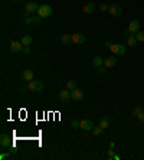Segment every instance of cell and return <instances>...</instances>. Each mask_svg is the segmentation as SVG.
<instances>
[{
    "mask_svg": "<svg viewBox=\"0 0 144 160\" xmlns=\"http://www.w3.org/2000/svg\"><path fill=\"white\" fill-rule=\"evenodd\" d=\"M37 16L39 17H42V19H46V17H49L51 15H52V7L49 6V4H40L39 7H37Z\"/></svg>",
    "mask_w": 144,
    "mask_h": 160,
    "instance_id": "cell-1",
    "label": "cell"
},
{
    "mask_svg": "<svg viewBox=\"0 0 144 160\" xmlns=\"http://www.w3.org/2000/svg\"><path fill=\"white\" fill-rule=\"evenodd\" d=\"M37 4H36L35 1H30V3H26V6H25V12H23V16L25 17H28V16H32V13L33 12H37Z\"/></svg>",
    "mask_w": 144,
    "mask_h": 160,
    "instance_id": "cell-2",
    "label": "cell"
},
{
    "mask_svg": "<svg viewBox=\"0 0 144 160\" xmlns=\"http://www.w3.org/2000/svg\"><path fill=\"white\" fill-rule=\"evenodd\" d=\"M109 49H111V52H112L114 55H117V56H123V55L125 53V51H127L125 46L121 45V43H115V45H112Z\"/></svg>",
    "mask_w": 144,
    "mask_h": 160,
    "instance_id": "cell-3",
    "label": "cell"
},
{
    "mask_svg": "<svg viewBox=\"0 0 144 160\" xmlns=\"http://www.w3.org/2000/svg\"><path fill=\"white\" fill-rule=\"evenodd\" d=\"M29 89H32V91H35V92H40V91L43 89L42 81H37V80L29 81Z\"/></svg>",
    "mask_w": 144,
    "mask_h": 160,
    "instance_id": "cell-4",
    "label": "cell"
},
{
    "mask_svg": "<svg viewBox=\"0 0 144 160\" xmlns=\"http://www.w3.org/2000/svg\"><path fill=\"white\" fill-rule=\"evenodd\" d=\"M87 42V36L84 33H73L72 35V43L75 45H82Z\"/></svg>",
    "mask_w": 144,
    "mask_h": 160,
    "instance_id": "cell-5",
    "label": "cell"
},
{
    "mask_svg": "<svg viewBox=\"0 0 144 160\" xmlns=\"http://www.w3.org/2000/svg\"><path fill=\"white\" fill-rule=\"evenodd\" d=\"M40 20H42V17H39V16H37V15H36V16H33V15H32V16H28V17H25V19H23V23H26V25H39V23H40Z\"/></svg>",
    "mask_w": 144,
    "mask_h": 160,
    "instance_id": "cell-6",
    "label": "cell"
},
{
    "mask_svg": "<svg viewBox=\"0 0 144 160\" xmlns=\"http://www.w3.org/2000/svg\"><path fill=\"white\" fill-rule=\"evenodd\" d=\"M108 13H111L112 16L118 17V16H121L123 9H121V6H120V4H111V6H109V9H108Z\"/></svg>",
    "mask_w": 144,
    "mask_h": 160,
    "instance_id": "cell-7",
    "label": "cell"
},
{
    "mask_svg": "<svg viewBox=\"0 0 144 160\" xmlns=\"http://www.w3.org/2000/svg\"><path fill=\"white\" fill-rule=\"evenodd\" d=\"M9 49H10V52H22V49H23V45H22V42H17V40H12V42H10V46H9Z\"/></svg>",
    "mask_w": 144,
    "mask_h": 160,
    "instance_id": "cell-8",
    "label": "cell"
},
{
    "mask_svg": "<svg viewBox=\"0 0 144 160\" xmlns=\"http://www.w3.org/2000/svg\"><path fill=\"white\" fill-rule=\"evenodd\" d=\"M0 146L1 147H10L12 146V139L7 134H1L0 136Z\"/></svg>",
    "mask_w": 144,
    "mask_h": 160,
    "instance_id": "cell-9",
    "label": "cell"
},
{
    "mask_svg": "<svg viewBox=\"0 0 144 160\" xmlns=\"http://www.w3.org/2000/svg\"><path fill=\"white\" fill-rule=\"evenodd\" d=\"M71 98L72 100H75V101H81V100L84 98V91L75 88L73 91H71Z\"/></svg>",
    "mask_w": 144,
    "mask_h": 160,
    "instance_id": "cell-10",
    "label": "cell"
},
{
    "mask_svg": "<svg viewBox=\"0 0 144 160\" xmlns=\"http://www.w3.org/2000/svg\"><path fill=\"white\" fill-rule=\"evenodd\" d=\"M128 30L136 35V33L140 30V22H138V20H131L130 25H128Z\"/></svg>",
    "mask_w": 144,
    "mask_h": 160,
    "instance_id": "cell-11",
    "label": "cell"
},
{
    "mask_svg": "<svg viewBox=\"0 0 144 160\" xmlns=\"http://www.w3.org/2000/svg\"><path fill=\"white\" fill-rule=\"evenodd\" d=\"M81 128L85 130V131H92L94 124H92V121L91 120H82L81 121Z\"/></svg>",
    "mask_w": 144,
    "mask_h": 160,
    "instance_id": "cell-12",
    "label": "cell"
},
{
    "mask_svg": "<svg viewBox=\"0 0 144 160\" xmlns=\"http://www.w3.org/2000/svg\"><path fill=\"white\" fill-rule=\"evenodd\" d=\"M69 98H71V91H69L68 88H66V89H62V91L59 92V100H61V101L66 103Z\"/></svg>",
    "mask_w": 144,
    "mask_h": 160,
    "instance_id": "cell-13",
    "label": "cell"
},
{
    "mask_svg": "<svg viewBox=\"0 0 144 160\" xmlns=\"http://www.w3.org/2000/svg\"><path fill=\"white\" fill-rule=\"evenodd\" d=\"M115 64H117V59H115L114 56H107V58H104V66H105V68H112Z\"/></svg>",
    "mask_w": 144,
    "mask_h": 160,
    "instance_id": "cell-14",
    "label": "cell"
},
{
    "mask_svg": "<svg viewBox=\"0 0 144 160\" xmlns=\"http://www.w3.org/2000/svg\"><path fill=\"white\" fill-rule=\"evenodd\" d=\"M94 9H95V4H94V3H87V4L84 6L82 12H84L85 15H91V13H94Z\"/></svg>",
    "mask_w": 144,
    "mask_h": 160,
    "instance_id": "cell-15",
    "label": "cell"
},
{
    "mask_svg": "<svg viewBox=\"0 0 144 160\" xmlns=\"http://www.w3.org/2000/svg\"><path fill=\"white\" fill-rule=\"evenodd\" d=\"M23 80L25 81L35 80V74H33V71H32V69H26V71H23Z\"/></svg>",
    "mask_w": 144,
    "mask_h": 160,
    "instance_id": "cell-16",
    "label": "cell"
},
{
    "mask_svg": "<svg viewBox=\"0 0 144 160\" xmlns=\"http://www.w3.org/2000/svg\"><path fill=\"white\" fill-rule=\"evenodd\" d=\"M92 64H94V66H97V68H100V66H102L104 65V58H101V56H94L92 58Z\"/></svg>",
    "mask_w": 144,
    "mask_h": 160,
    "instance_id": "cell-17",
    "label": "cell"
},
{
    "mask_svg": "<svg viewBox=\"0 0 144 160\" xmlns=\"http://www.w3.org/2000/svg\"><path fill=\"white\" fill-rule=\"evenodd\" d=\"M20 42H22V45H23V46H30V45H32V36L25 35V36L20 39Z\"/></svg>",
    "mask_w": 144,
    "mask_h": 160,
    "instance_id": "cell-18",
    "label": "cell"
},
{
    "mask_svg": "<svg viewBox=\"0 0 144 160\" xmlns=\"http://www.w3.org/2000/svg\"><path fill=\"white\" fill-rule=\"evenodd\" d=\"M61 42H62L64 45H69V43L72 42V35H68V33L62 35V38H61Z\"/></svg>",
    "mask_w": 144,
    "mask_h": 160,
    "instance_id": "cell-19",
    "label": "cell"
},
{
    "mask_svg": "<svg viewBox=\"0 0 144 160\" xmlns=\"http://www.w3.org/2000/svg\"><path fill=\"white\" fill-rule=\"evenodd\" d=\"M100 125H101L104 130L108 128V127H109V118H108V117H102V118L100 120Z\"/></svg>",
    "mask_w": 144,
    "mask_h": 160,
    "instance_id": "cell-20",
    "label": "cell"
},
{
    "mask_svg": "<svg viewBox=\"0 0 144 160\" xmlns=\"http://www.w3.org/2000/svg\"><path fill=\"white\" fill-rule=\"evenodd\" d=\"M137 42H138V40L136 39V35H133V36H130V38L127 39V45H128V46H136Z\"/></svg>",
    "mask_w": 144,
    "mask_h": 160,
    "instance_id": "cell-21",
    "label": "cell"
},
{
    "mask_svg": "<svg viewBox=\"0 0 144 160\" xmlns=\"http://www.w3.org/2000/svg\"><path fill=\"white\" fill-rule=\"evenodd\" d=\"M141 111H143V107H140V105H137V107H134V108H133V111H131V114H133L134 117H137V116H138V114H140Z\"/></svg>",
    "mask_w": 144,
    "mask_h": 160,
    "instance_id": "cell-22",
    "label": "cell"
},
{
    "mask_svg": "<svg viewBox=\"0 0 144 160\" xmlns=\"http://www.w3.org/2000/svg\"><path fill=\"white\" fill-rule=\"evenodd\" d=\"M102 130H104V128H102L101 125H100V127H94V128H92V134H94V136H100V134L102 133Z\"/></svg>",
    "mask_w": 144,
    "mask_h": 160,
    "instance_id": "cell-23",
    "label": "cell"
},
{
    "mask_svg": "<svg viewBox=\"0 0 144 160\" xmlns=\"http://www.w3.org/2000/svg\"><path fill=\"white\" fill-rule=\"evenodd\" d=\"M66 88H68L69 91H73V89L76 88V82H75V81H68V84H66Z\"/></svg>",
    "mask_w": 144,
    "mask_h": 160,
    "instance_id": "cell-24",
    "label": "cell"
},
{
    "mask_svg": "<svg viewBox=\"0 0 144 160\" xmlns=\"http://www.w3.org/2000/svg\"><path fill=\"white\" fill-rule=\"evenodd\" d=\"M71 127L73 128V130H76V128H81V121L72 120V121H71Z\"/></svg>",
    "mask_w": 144,
    "mask_h": 160,
    "instance_id": "cell-25",
    "label": "cell"
},
{
    "mask_svg": "<svg viewBox=\"0 0 144 160\" xmlns=\"http://www.w3.org/2000/svg\"><path fill=\"white\" fill-rule=\"evenodd\" d=\"M136 39L138 40V42H144V32L138 30V32L136 33Z\"/></svg>",
    "mask_w": 144,
    "mask_h": 160,
    "instance_id": "cell-26",
    "label": "cell"
},
{
    "mask_svg": "<svg viewBox=\"0 0 144 160\" xmlns=\"http://www.w3.org/2000/svg\"><path fill=\"white\" fill-rule=\"evenodd\" d=\"M108 9H109V6H108L107 3H102L101 6H100V10L104 13V12H108Z\"/></svg>",
    "mask_w": 144,
    "mask_h": 160,
    "instance_id": "cell-27",
    "label": "cell"
},
{
    "mask_svg": "<svg viewBox=\"0 0 144 160\" xmlns=\"http://www.w3.org/2000/svg\"><path fill=\"white\" fill-rule=\"evenodd\" d=\"M22 52H23L25 55H29V53H30V46H23Z\"/></svg>",
    "mask_w": 144,
    "mask_h": 160,
    "instance_id": "cell-28",
    "label": "cell"
},
{
    "mask_svg": "<svg viewBox=\"0 0 144 160\" xmlns=\"http://www.w3.org/2000/svg\"><path fill=\"white\" fill-rule=\"evenodd\" d=\"M137 118H138V120H140V121H141V123L144 124V111H141V113L137 116Z\"/></svg>",
    "mask_w": 144,
    "mask_h": 160,
    "instance_id": "cell-29",
    "label": "cell"
},
{
    "mask_svg": "<svg viewBox=\"0 0 144 160\" xmlns=\"http://www.w3.org/2000/svg\"><path fill=\"white\" fill-rule=\"evenodd\" d=\"M114 154H115V153H114V149L108 150V159H112V157H114Z\"/></svg>",
    "mask_w": 144,
    "mask_h": 160,
    "instance_id": "cell-30",
    "label": "cell"
},
{
    "mask_svg": "<svg viewBox=\"0 0 144 160\" xmlns=\"http://www.w3.org/2000/svg\"><path fill=\"white\" fill-rule=\"evenodd\" d=\"M98 72H100V74H104V72H105V66H104V65L100 66V68H98Z\"/></svg>",
    "mask_w": 144,
    "mask_h": 160,
    "instance_id": "cell-31",
    "label": "cell"
},
{
    "mask_svg": "<svg viewBox=\"0 0 144 160\" xmlns=\"http://www.w3.org/2000/svg\"><path fill=\"white\" fill-rule=\"evenodd\" d=\"M10 156V153H1L0 154V159H4V157H9Z\"/></svg>",
    "mask_w": 144,
    "mask_h": 160,
    "instance_id": "cell-32",
    "label": "cell"
},
{
    "mask_svg": "<svg viewBox=\"0 0 144 160\" xmlns=\"http://www.w3.org/2000/svg\"><path fill=\"white\" fill-rule=\"evenodd\" d=\"M104 46H105L107 49H109V48L112 46V43H111V42H105V45H104Z\"/></svg>",
    "mask_w": 144,
    "mask_h": 160,
    "instance_id": "cell-33",
    "label": "cell"
},
{
    "mask_svg": "<svg viewBox=\"0 0 144 160\" xmlns=\"http://www.w3.org/2000/svg\"><path fill=\"white\" fill-rule=\"evenodd\" d=\"M114 147H115V143L111 141V143H109V149H114Z\"/></svg>",
    "mask_w": 144,
    "mask_h": 160,
    "instance_id": "cell-34",
    "label": "cell"
},
{
    "mask_svg": "<svg viewBox=\"0 0 144 160\" xmlns=\"http://www.w3.org/2000/svg\"><path fill=\"white\" fill-rule=\"evenodd\" d=\"M112 159H115V160H120V159H121V157H120V156H117V154H114V157H112Z\"/></svg>",
    "mask_w": 144,
    "mask_h": 160,
    "instance_id": "cell-35",
    "label": "cell"
},
{
    "mask_svg": "<svg viewBox=\"0 0 144 160\" xmlns=\"http://www.w3.org/2000/svg\"><path fill=\"white\" fill-rule=\"evenodd\" d=\"M12 1H13V3H17V1H20V0H12Z\"/></svg>",
    "mask_w": 144,
    "mask_h": 160,
    "instance_id": "cell-36",
    "label": "cell"
}]
</instances>
